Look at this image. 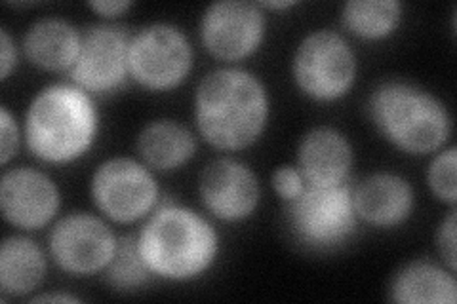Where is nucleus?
I'll return each instance as SVG.
<instances>
[{
  "label": "nucleus",
  "mask_w": 457,
  "mask_h": 304,
  "mask_svg": "<svg viewBox=\"0 0 457 304\" xmlns=\"http://www.w3.org/2000/svg\"><path fill=\"white\" fill-rule=\"evenodd\" d=\"M141 162L154 171H176L196 152V139L187 126L171 119L153 120L137 136Z\"/></svg>",
  "instance_id": "obj_18"
},
{
  "label": "nucleus",
  "mask_w": 457,
  "mask_h": 304,
  "mask_svg": "<svg viewBox=\"0 0 457 304\" xmlns=\"http://www.w3.org/2000/svg\"><path fill=\"white\" fill-rule=\"evenodd\" d=\"M99 132V112L90 94L75 84H50L25 111L27 149L46 164L77 162L92 149Z\"/></svg>",
  "instance_id": "obj_2"
},
{
  "label": "nucleus",
  "mask_w": 457,
  "mask_h": 304,
  "mask_svg": "<svg viewBox=\"0 0 457 304\" xmlns=\"http://www.w3.org/2000/svg\"><path fill=\"white\" fill-rule=\"evenodd\" d=\"M137 248L153 276L189 282L216 263L220 234L204 215L168 204L147 217L137 234Z\"/></svg>",
  "instance_id": "obj_3"
},
{
  "label": "nucleus",
  "mask_w": 457,
  "mask_h": 304,
  "mask_svg": "<svg viewBox=\"0 0 457 304\" xmlns=\"http://www.w3.org/2000/svg\"><path fill=\"white\" fill-rule=\"evenodd\" d=\"M455 272L431 260H411L400 268L389 285V299L400 304H455Z\"/></svg>",
  "instance_id": "obj_17"
},
{
  "label": "nucleus",
  "mask_w": 457,
  "mask_h": 304,
  "mask_svg": "<svg viewBox=\"0 0 457 304\" xmlns=\"http://www.w3.org/2000/svg\"><path fill=\"white\" fill-rule=\"evenodd\" d=\"M31 302H80V299L67 293H45V295L33 297Z\"/></svg>",
  "instance_id": "obj_28"
},
{
  "label": "nucleus",
  "mask_w": 457,
  "mask_h": 304,
  "mask_svg": "<svg viewBox=\"0 0 457 304\" xmlns=\"http://www.w3.org/2000/svg\"><path fill=\"white\" fill-rule=\"evenodd\" d=\"M151 278L153 274L137 248V236H124L119 240L117 253L105 268L107 283L117 292H136Z\"/></svg>",
  "instance_id": "obj_21"
},
{
  "label": "nucleus",
  "mask_w": 457,
  "mask_h": 304,
  "mask_svg": "<svg viewBox=\"0 0 457 304\" xmlns=\"http://www.w3.org/2000/svg\"><path fill=\"white\" fill-rule=\"evenodd\" d=\"M356 72L359 62L349 40L330 29L309 33L292 60V77L299 92L320 103L345 97L353 90Z\"/></svg>",
  "instance_id": "obj_5"
},
{
  "label": "nucleus",
  "mask_w": 457,
  "mask_h": 304,
  "mask_svg": "<svg viewBox=\"0 0 457 304\" xmlns=\"http://www.w3.org/2000/svg\"><path fill=\"white\" fill-rule=\"evenodd\" d=\"M455 208L448 211V215L442 219V223L436 228V251L440 255V260L445 263V267L452 272L457 268V260H455Z\"/></svg>",
  "instance_id": "obj_23"
},
{
  "label": "nucleus",
  "mask_w": 457,
  "mask_h": 304,
  "mask_svg": "<svg viewBox=\"0 0 457 304\" xmlns=\"http://www.w3.org/2000/svg\"><path fill=\"white\" fill-rule=\"evenodd\" d=\"M193 45L179 27L151 23L130 38V77L149 92H170L185 82L193 69Z\"/></svg>",
  "instance_id": "obj_8"
},
{
  "label": "nucleus",
  "mask_w": 457,
  "mask_h": 304,
  "mask_svg": "<svg viewBox=\"0 0 457 304\" xmlns=\"http://www.w3.org/2000/svg\"><path fill=\"white\" fill-rule=\"evenodd\" d=\"M427 185L442 204L455 208L457 201V149H440L428 164Z\"/></svg>",
  "instance_id": "obj_22"
},
{
  "label": "nucleus",
  "mask_w": 457,
  "mask_h": 304,
  "mask_svg": "<svg viewBox=\"0 0 457 304\" xmlns=\"http://www.w3.org/2000/svg\"><path fill=\"white\" fill-rule=\"evenodd\" d=\"M267 31L263 8L246 0H218L200 20V40L216 60L240 62L260 50Z\"/></svg>",
  "instance_id": "obj_10"
},
{
  "label": "nucleus",
  "mask_w": 457,
  "mask_h": 304,
  "mask_svg": "<svg viewBox=\"0 0 457 304\" xmlns=\"http://www.w3.org/2000/svg\"><path fill=\"white\" fill-rule=\"evenodd\" d=\"M270 101L265 84L240 67H220L200 80L193 117L200 137L218 151H245L262 139Z\"/></svg>",
  "instance_id": "obj_1"
},
{
  "label": "nucleus",
  "mask_w": 457,
  "mask_h": 304,
  "mask_svg": "<svg viewBox=\"0 0 457 304\" xmlns=\"http://www.w3.org/2000/svg\"><path fill=\"white\" fill-rule=\"evenodd\" d=\"M353 162L351 141L330 126L309 129L297 144V169L309 186L345 185Z\"/></svg>",
  "instance_id": "obj_15"
},
{
  "label": "nucleus",
  "mask_w": 457,
  "mask_h": 304,
  "mask_svg": "<svg viewBox=\"0 0 457 304\" xmlns=\"http://www.w3.org/2000/svg\"><path fill=\"white\" fill-rule=\"evenodd\" d=\"M403 20V4L398 0H349L343 4L341 23L362 40L391 37Z\"/></svg>",
  "instance_id": "obj_20"
},
{
  "label": "nucleus",
  "mask_w": 457,
  "mask_h": 304,
  "mask_svg": "<svg viewBox=\"0 0 457 304\" xmlns=\"http://www.w3.org/2000/svg\"><path fill=\"white\" fill-rule=\"evenodd\" d=\"M82 45V33L62 18H42L27 29L23 52L35 67L45 70H71Z\"/></svg>",
  "instance_id": "obj_16"
},
{
  "label": "nucleus",
  "mask_w": 457,
  "mask_h": 304,
  "mask_svg": "<svg viewBox=\"0 0 457 304\" xmlns=\"http://www.w3.org/2000/svg\"><path fill=\"white\" fill-rule=\"evenodd\" d=\"M134 6L132 0H94V3H88V8L94 10L97 16L112 20L124 16V13Z\"/></svg>",
  "instance_id": "obj_27"
},
{
  "label": "nucleus",
  "mask_w": 457,
  "mask_h": 304,
  "mask_svg": "<svg viewBox=\"0 0 457 304\" xmlns=\"http://www.w3.org/2000/svg\"><path fill=\"white\" fill-rule=\"evenodd\" d=\"M368 114L393 147L413 156L445 149L453 129L445 101L404 80L378 84L368 99Z\"/></svg>",
  "instance_id": "obj_4"
},
{
  "label": "nucleus",
  "mask_w": 457,
  "mask_h": 304,
  "mask_svg": "<svg viewBox=\"0 0 457 304\" xmlns=\"http://www.w3.org/2000/svg\"><path fill=\"white\" fill-rule=\"evenodd\" d=\"M198 194L206 211L225 223H238L253 215L262 200V186L250 166L237 158H216L198 179Z\"/></svg>",
  "instance_id": "obj_12"
},
{
  "label": "nucleus",
  "mask_w": 457,
  "mask_h": 304,
  "mask_svg": "<svg viewBox=\"0 0 457 304\" xmlns=\"http://www.w3.org/2000/svg\"><path fill=\"white\" fill-rule=\"evenodd\" d=\"M263 10H288L295 6V0H267V3H257Z\"/></svg>",
  "instance_id": "obj_29"
},
{
  "label": "nucleus",
  "mask_w": 457,
  "mask_h": 304,
  "mask_svg": "<svg viewBox=\"0 0 457 304\" xmlns=\"http://www.w3.org/2000/svg\"><path fill=\"white\" fill-rule=\"evenodd\" d=\"M130 35L114 25H94L82 33V45L69 77L90 95H105L122 88L130 77L128 53Z\"/></svg>",
  "instance_id": "obj_11"
},
{
  "label": "nucleus",
  "mask_w": 457,
  "mask_h": 304,
  "mask_svg": "<svg viewBox=\"0 0 457 304\" xmlns=\"http://www.w3.org/2000/svg\"><path fill=\"white\" fill-rule=\"evenodd\" d=\"M284 204L286 223L292 236L309 250H334L345 243L359 225L347 185H307L302 194Z\"/></svg>",
  "instance_id": "obj_6"
},
{
  "label": "nucleus",
  "mask_w": 457,
  "mask_h": 304,
  "mask_svg": "<svg viewBox=\"0 0 457 304\" xmlns=\"http://www.w3.org/2000/svg\"><path fill=\"white\" fill-rule=\"evenodd\" d=\"M270 183H273L275 193L284 200L290 201L297 198L305 191V179L302 176V171L297 169V166H280L273 171V177H270Z\"/></svg>",
  "instance_id": "obj_24"
},
{
  "label": "nucleus",
  "mask_w": 457,
  "mask_h": 304,
  "mask_svg": "<svg viewBox=\"0 0 457 304\" xmlns=\"http://www.w3.org/2000/svg\"><path fill=\"white\" fill-rule=\"evenodd\" d=\"M119 240L102 217L75 211L62 217L50 233L48 250L54 263L71 276L105 272L117 253Z\"/></svg>",
  "instance_id": "obj_9"
},
{
  "label": "nucleus",
  "mask_w": 457,
  "mask_h": 304,
  "mask_svg": "<svg viewBox=\"0 0 457 304\" xmlns=\"http://www.w3.org/2000/svg\"><path fill=\"white\" fill-rule=\"evenodd\" d=\"M353 206L359 221L376 228H393L410 219L416 194L406 177L376 171L354 186Z\"/></svg>",
  "instance_id": "obj_14"
},
{
  "label": "nucleus",
  "mask_w": 457,
  "mask_h": 304,
  "mask_svg": "<svg viewBox=\"0 0 457 304\" xmlns=\"http://www.w3.org/2000/svg\"><path fill=\"white\" fill-rule=\"evenodd\" d=\"M0 136H3V144H0V162L8 166L13 156L18 154L20 149V126L13 119V114L8 111L6 105L0 107Z\"/></svg>",
  "instance_id": "obj_25"
},
{
  "label": "nucleus",
  "mask_w": 457,
  "mask_h": 304,
  "mask_svg": "<svg viewBox=\"0 0 457 304\" xmlns=\"http://www.w3.org/2000/svg\"><path fill=\"white\" fill-rule=\"evenodd\" d=\"M46 278V255L27 236H8L0 245V289L4 295L25 297Z\"/></svg>",
  "instance_id": "obj_19"
},
{
  "label": "nucleus",
  "mask_w": 457,
  "mask_h": 304,
  "mask_svg": "<svg viewBox=\"0 0 457 304\" xmlns=\"http://www.w3.org/2000/svg\"><path fill=\"white\" fill-rule=\"evenodd\" d=\"M18 65V48L10 33L3 27L0 29V78L8 80L13 67Z\"/></svg>",
  "instance_id": "obj_26"
},
{
  "label": "nucleus",
  "mask_w": 457,
  "mask_h": 304,
  "mask_svg": "<svg viewBox=\"0 0 457 304\" xmlns=\"http://www.w3.org/2000/svg\"><path fill=\"white\" fill-rule=\"evenodd\" d=\"M96 208L109 221L132 225L147 219L161 198V186L151 168L128 156H114L99 164L90 181Z\"/></svg>",
  "instance_id": "obj_7"
},
{
  "label": "nucleus",
  "mask_w": 457,
  "mask_h": 304,
  "mask_svg": "<svg viewBox=\"0 0 457 304\" xmlns=\"http://www.w3.org/2000/svg\"><path fill=\"white\" fill-rule=\"evenodd\" d=\"M60 206V188L45 171L13 168L0 181V211L12 226L21 230L45 228L54 221Z\"/></svg>",
  "instance_id": "obj_13"
}]
</instances>
